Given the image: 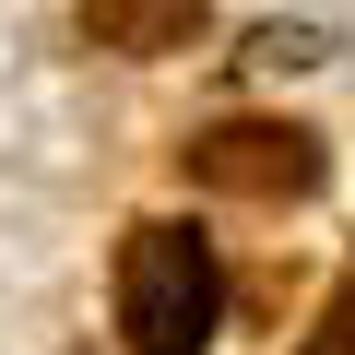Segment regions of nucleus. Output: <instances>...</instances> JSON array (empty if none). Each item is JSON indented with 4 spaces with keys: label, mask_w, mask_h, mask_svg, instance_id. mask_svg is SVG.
<instances>
[{
    "label": "nucleus",
    "mask_w": 355,
    "mask_h": 355,
    "mask_svg": "<svg viewBox=\"0 0 355 355\" xmlns=\"http://www.w3.org/2000/svg\"><path fill=\"white\" fill-rule=\"evenodd\" d=\"M214 320H225V261H214V237L142 225V237L119 249V331H130V355H202Z\"/></svg>",
    "instance_id": "obj_1"
},
{
    "label": "nucleus",
    "mask_w": 355,
    "mask_h": 355,
    "mask_svg": "<svg viewBox=\"0 0 355 355\" xmlns=\"http://www.w3.org/2000/svg\"><path fill=\"white\" fill-rule=\"evenodd\" d=\"M308 355H355V284H343V296H331V320H320V331H308Z\"/></svg>",
    "instance_id": "obj_2"
}]
</instances>
